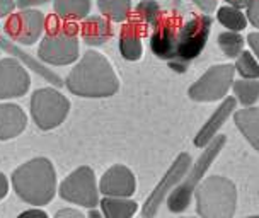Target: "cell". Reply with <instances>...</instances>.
<instances>
[{
  "instance_id": "1",
  "label": "cell",
  "mask_w": 259,
  "mask_h": 218,
  "mask_svg": "<svg viewBox=\"0 0 259 218\" xmlns=\"http://www.w3.org/2000/svg\"><path fill=\"white\" fill-rule=\"evenodd\" d=\"M65 87L73 96L103 99L114 96L119 91V78L103 53L87 50L65 78Z\"/></svg>"
},
{
  "instance_id": "2",
  "label": "cell",
  "mask_w": 259,
  "mask_h": 218,
  "mask_svg": "<svg viewBox=\"0 0 259 218\" xmlns=\"http://www.w3.org/2000/svg\"><path fill=\"white\" fill-rule=\"evenodd\" d=\"M17 198L31 206H45L57 196L58 183L53 162L46 157H36L17 167L11 176Z\"/></svg>"
},
{
  "instance_id": "3",
  "label": "cell",
  "mask_w": 259,
  "mask_h": 218,
  "mask_svg": "<svg viewBox=\"0 0 259 218\" xmlns=\"http://www.w3.org/2000/svg\"><path fill=\"white\" fill-rule=\"evenodd\" d=\"M78 26L62 21L58 17L46 21V29L38 48V58L46 65L65 67L77 62L80 45H78Z\"/></svg>"
},
{
  "instance_id": "4",
  "label": "cell",
  "mask_w": 259,
  "mask_h": 218,
  "mask_svg": "<svg viewBox=\"0 0 259 218\" xmlns=\"http://www.w3.org/2000/svg\"><path fill=\"white\" fill-rule=\"evenodd\" d=\"M200 218H234L237 208V188L224 176H210L194 191Z\"/></svg>"
},
{
  "instance_id": "5",
  "label": "cell",
  "mask_w": 259,
  "mask_h": 218,
  "mask_svg": "<svg viewBox=\"0 0 259 218\" xmlns=\"http://www.w3.org/2000/svg\"><path fill=\"white\" fill-rule=\"evenodd\" d=\"M225 143H227L225 135H217L213 140L210 142V145L205 147V152L200 155L196 164H191L186 176L181 179V183L176 186L174 191L165 199L170 213H183L188 210L189 203H191V199L194 196V191H196V188L201 184V179L205 178L206 170L210 169V165L213 164L215 159L219 157L222 148L225 147Z\"/></svg>"
},
{
  "instance_id": "6",
  "label": "cell",
  "mask_w": 259,
  "mask_h": 218,
  "mask_svg": "<svg viewBox=\"0 0 259 218\" xmlns=\"http://www.w3.org/2000/svg\"><path fill=\"white\" fill-rule=\"evenodd\" d=\"M211 24H213V21L210 16H196L179 27L178 43H176V58L169 62V67L174 72H186L189 62L200 57L206 46Z\"/></svg>"
},
{
  "instance_id": "7",
  "label": "cell",
  "mask_w": 259,
  "mask_h": 218,
  "mask_svg": "<svg viewBox=\"0 0 259 218\" xmlns=\"http://www.w3.org/2000/svg\"><path fill=\"white\" fill-rule=\"evenodd\" d=\"M29 111L36 126L48 132L60 126L67 119L70 113V101L53 87H43L32 92Z\"/></svg>"
},
{
  "instance_id": "8",
  "label": "cell",
  "mask_w": 259,
  "mask_h": 218,
  "mask_svg": "<svg viewBox=\"0 0 259 218\" xmlns=\"http://www.w3.org/2000/svg\"><path fill=\"white\" fill-rule=\"evenodd\" d=\"M57 193L63 201L87 208V210L99 206V184H97L94 169H91L89 165H80L72 170L62 181Z\"/></svg>"
},
{
  "instance_id": "9",
  "label": "cell",
  "mask_w": 259,
  "mask_h": 218,
  "mask_svg": "<svg viewBox=\"0 0 259 218\" xmlns=\"http://www.w3.org/2000/svg\"><path fill=\"white\" fill-rule=\"evenodd\" d=\"M235 68L234 65L222 63L208 68L196 82L189 87L188 96L198 103H213V101L224 99L227 92L234 83Z\"/></svg>"
},
{
  "instance_id": "10",
  "label": "cell",
  "mask_w": 259,
  "mask_h": 218,
  "mask_svg": "<svg viewBox=\"0 0 259 218\" xmlns=\"http://www.w3.org/2000/svg\"><path fill=\"white\" fill-rule=\"evenodd\" d=\"M191 157L186 152L179 154L174 159L172 165L167 169V172L162 176V179L159 181V184L152 189V193L149 194V198L145 199L142 206V215L143 218H154L159 211V208L162 206V203L169 198V194L174 191L176 186L181 183V179L186 176V172L191 167Z\"/></svg>"
},
{
  "instance_id": "11",
  "label": "cell",
  "mask_w": 259,
  "mask_h": 218,
  "mask_svg": "<svg viewBox=\"0 0 259 218\" xmlns=\"http://www.w3.org/2000/svg\"><path fill=\"white\" fill-rule=\"evenodd\" d=\"M46 29V17L36 9H24L7 17L4 31L14 43L31 46L43 38Z\"/></svg>"
},
{
  "instance_id": "12",
  "label": "cell",
  "mask_w": 259,
  "mask_h": 218,
  "mask_svg": "<svg viewBox=\"0 0 259 218\" xmlns=\"http://www.w3.org/2000/svg\"><path fill=\"white\" fill-rule=\"evenodd\" d=\"M31 87V77L16 58L0 60V101L22 97Z\"/></svg>"
},
{
  "instance_id": "13",
  "label": "cell",
  "mask_w": 259,
  "mask_h": 218,
  "mask_svg": "<svg viewBox=\"0 0 259 218\" xmlns=\"http://www.w3.org/2000/svg\"><path fill=\"white\" fill-rule=\"evenodd\" d=\"M99 193L106 198H132L137 191V178L123 164L111 165L99 179Z\"/></svg>"
},
{
  "instance_id": "14",
  "label": "cell",
  "mask_w": 259,
  "mask_h": 218,
  "mask_svg": "<svg viewBox=\"0 0 259 218\" xmlns=\"http://www.w3.org/2000/svg\"><path fill=\"white\" fill-rule=\"evenodd\" d=\"M176 43H178V26L172 19L160 17L150 36V50L157 58L172 62L176 58Z\"/></svg>"
},
{
  "instance_id": "15",
  "label": "cell",
  "mask_w": 259,
  "mask_h": 218,
  "mask_svg": "<svg viewBox=\"0 0 259 218\" xmlns=\"http://www.w3.org/2000/svg\"><path fill=\"white\" fill-rule=\"evenodd\" d=\"M235 106H237L235 97H227L224 103L217 108V111H213V114L206 119V123L200 128V132L196 133V137H194V147L205 148L210 145V142L217 137L219 129L225 124L229 116L235 113Z\"/></svg>"
},
{
  "instance_id": "16",
  "label": "cell",
  "mask_w": 259,
  "mask_h": 218,
  "mask_svg": "<svg viewBox=\"0 0 259 218\" xmlns=\"http://www.w3.org/2000/svg\"><path fill=\"white\" fill-rule=\"evenodd\" d=\"M78 36L89 48H97L113 38V24L103 16H87L78 26Z\"/></svg>"
},
{
  "instance_id": "17",
  "label": "cell",
  "mask_w": 259,
  "mask_h": 218,
  "mask_svg": "<svg viewBox=\"0 0 259 218\" xmlns=\"http://www.w3.org/2000/svg\"><path fill=\"white\" fill-rule=\"evenodd\" d=\"M27 126V114L14 103L0 104V140L7 142L19 137Z\"/></svg>"
},
{
  "instance_id": "18",
  "label": "cell",
  "mask_w": 259,
  "mask_h": 218,
  "mask_svg": "<svg viewBox=\"0 0 259 218\" xmlns=\"http://www.w3.org/2000/svg\"><path fill=\"white\" fill-rule=\"evenodd\" d=\"M119 53L128 62H138L143 53L142 45V27L137 21L126 22L119 31Z\"/></svg>"
},
{
  "instance_id": "19",
  "label": "cell",
  "mask_w": 259,
  "mask_h": 218,
  "mask_svg": "<svg viewBox=\"0 0 259 218\" xmlns=\"http://www.w3.org/2000/svg\"><path fill=\"white\" fill-rule=\"evenodd\" d=\"M0 48H2L4 52L11 53V55H16L17 62L26 63L27 67L31 68V70H34L36 73H38V75H41V77L45 78V80H48L50 83H53V85H57V87L63 85V80L57 75V73H53L52 70H48V67H46V65L41 63L39 60L32 58L31 55H27L26 52H22V50L17 48V46L14 45V43H9L7 38H2V36H0Z\"/></svg>"
},
{
  "instance_id": "20",
  "label": "cell",
  "mask_w": 259,
  "mask_h": 218,
  "mask_svg": "<svg viewBox=\"0 0 259 218\" xmlns=\"http://www.w3.org/2000/svg\"><path fill=\"white\" fill-rule=\"evenodd\" d=\"M234 123L239 132L246 137V140L259 152V106L235 111Z\"/></svg>"
},
{
  "instance_id": "21",
  "label": "cell",
  "mask_w": 259,
  "mask_h": 218,
  "mask_svg": "<svg viewBox=\"0 0 259 218\" xmlns=\"http://www.w3.org/2000/svg\"><path fill=\"white\" fill-rule=\"evenodd\" d=\"M53 11L62 21H84L91 14V0H53Z\"/></svg>"
},
{
  "instance_id": "22",
  "label": "cell",
  "mask_w": 259,
  "mask_h": 218,
  "mask_svg": "<svg viewBox=\"0 0 259 218\" xmlns=\"http://www.w3.org/2000/svg\"><path fill=\"white\" fill-rule=\"evenodd\" d=\"M99 206L104 218H133L138 211L137 201L132 198H106L99 199Z\"/></svg>"
},
{
  "instance_id": "23",
  "label": "cell",
  "mask_w": 259,
  "mask_h": 218,
  "mask_svg": "<svg viewBox=\"0 0 259 218\" xmlns=\"http://www.w3.org/2000/svg\"><path fill=\"white\" fill-rule=\"evenodd\" d=\"M103 17L111 22H124L132 14V0H97Z\"/></svg>"
},
{
  "instance_id": "24",
  "label": "cell",
  "mask_w": 259,
  "mask_h": 218,
  "mask_svg": "<svg viewBox=\"0 0 259 218\" xmlns=\"http://www.w3.org/2000/svg\"><path fill=\"white\" fill-rule=\"evenodd\" d=\"M232 91L235 101H239L242 106L251 108L259 99V80H249V78H239L234 80Z\"/></svg>"
},
{
  "instance_id": "25",
  "label": "cell",
  "mask_w": 259,
  "mask_h": 218,
  "mask_svg": "<svg viewBox=\"0 0 259 218\" xmlns=\"http://www.w3.org/2000/svg\"><path fill=\"white\" fill-rule=\"evenodd\" d=\"M217 19L224 27L234 31V32H240L242 29L247 27V17L240 9H235L232 6H225L220 7L219 12H217Z\"/></svg>"
},
{
  "instance_id": "26",
  "label": "cell",
  "mask_w": 259,
  "mask_h": 218,
  "mask_svg": "<svg viewBox=\"0 0 259 218\" xmlns=\"http://www.w3.org/2000/svg\"><path fill=\"white\" fill-rule=\"evenodd\" d=\"M137 22L140 27H155L160 19V7L155 0H140L135 9Z\"/></svg>"
},
{
  "instance_id": "27",
  "label": "cell",
  "mask_w": 259,
  "mask_h": 218,
  "mask_svg": "<svg viewBox=\"0 0 259 218\" xmlns=\"http://www.w3.org/2000/svg\"><path fill=\"white\" fill-rule=\"evenodd\" d=\"M219 46L225 57L237 58L244 52V38L240 32L225 31L219 34Z\"/></svg>"
},
{
  "instance_id": "28",
  "label": "cell",
  "mask_w": 259,
  "mask_h": 218,
  "mask_svg": "<svg viewBox=\"0 0 259 218\" xmlns=\"http://www.w3.org/2000/svg\"><path fill=\"white\" fill-rule=\"evenodd\" d=\"M235 72L242 78H249V80H259V63L254 58L251 52H242L235 60L234 65Z\"/></svg>"
},
{
  "instance_id": "29",
  "label": "cell",
  "mask_w": 259,
  "mask_h": 218,
  "mask_svg": "<svg viewBox=\"0 0 259 218\" xmlns=\"http://www.w3.org/2000/svg\"><path fill=\"white\" fill-rule=\"evenodd\" d=\"M247 9V21L251 22V24L256 27V29H259V0H251V4L246 7Z\"/></svg>"
},
{
  "instance_id": "30",
  "label": "cell",
  "mask_w": 259,
  "mask_h": 218,
  "mask_svg": "<svg viewBox=\"0 0 259 218\" xmlns=\"http://www.w3.org/2000/svg\"><path fill=\"white\" fill-rule=\"evenodd\" d=\"M53 218H87V216L80 210H77V208H62V210L55 213Z\"/></svg>"
},
{
  "instance_id": "31",
  "label": "cell",
  "mask_w": 259,
  "mask_h": 218,
  "mask_svg": "<svg viewBox=\"0 0 259 218\" xmlns=\"http://www.w3.org/2000/svg\"><path fill=\"white\" fill-rule=\"evenodd\" d=\"M14 11H16V2L14 0H0V19L12 16Z\"/></svg>"
},
{
  "instance_id": "32",
  "label": "cell",
  "mask_w": 259,
  "mask_h": 218,
  "mask_svg": "<svg viewBox=\"0 0 259 218\" xmlns=\"http://www.w3.org/2000/svg\"><path fill=\"white\" fill-rule=\"evenodd\" d=\"M16 218H50V215L41 208H31V210H26L19 213Z\"/></svg>"
},
{
  "instance_id": "33",
  "label": "cell",
  "mask_w": 259,
  "mask_h": 218,
  "mask_svg": "<svg viewBox=\"0 0 259 218\" xmlns=\"http://www.w3.org/2000/svg\"><path fill=\"white\" fill-rule=\"evenodd\" d=\"M14 2H16V7L24 11V9H34L39 6H45V4H48V0H14Z\"/></svg>"
},
{
  "instance_id": "34",
  "label": "cell",
  "mask_w": 259,
  "mask_h": 218,
  "mask_svg": "<svg viewBox=\"0 0 259 218\" xmlns=\"http://www.w3.org/2000/svg\"><path fill=\"white\" fill-rule=\"evenodd\" d=\"M193 2L196 4V6L200 7L203 12L211 14L217 9V4H219V0H193Z\"/></svg>"
},
{
  "instance_id": "35",
  "label": "cell",
  "mask_w": 259,
  "mask_h": 218,
  "mask_svg": "<svg viewBox=\"0 0 259 218\" xmlns=\"http://www.w3.org/2000/svg\"><path fill=\"white\" fill-rule=\"evenodd\" d=\"M247 43H249V46H251L254 55L259 58V31L257 32H251V34L247 36Z\"/></svg>"
},
{
  "instance_id": "36",
  "label": "cell",
  "mask_w": 259,
  "mask_h": 218,
  "mask_svg": "<svg viewBox=\"0 0 259 218\" xmlns=\"http://www.w3.org/2000/svg\"><path fill=\"white\" fill-rule=\"evenodd\" d=\"M9 193V179L4 172H0V201L7 196Z\"/></svg>"
},
{
  "instance_id": "37",
  "label": "cell",
  "mask_w": 259,
  "mask_h": 218,
  "mask_svg": "<svg viewBox=\"0 0 259 218\" xmlns=\"http://www.w3.org/2000/svg\"><path fill=\"white\" fill-rule=\"evenodd\" d=\"M225 2H227V6H232V7L242 11L244 7H247L249 4H251V0H225Z\"/></svg>"
},
{
  "instance_id": "38",
  "label": "cell",
  "mask_w": 259,
  "mask_h": 218,
  "mask_svg": "<svg viewBox=\"0 0 259 218\" xmlns=\"http://www.w3.org/2000/svg\"><path fill=\"white\" fill-rule=\"evenodd\" d=\"M87 218H104L103 211L97 210V208H89V211H87Z\"/></svg>"
},
{
  "instance_id": "39",
  "label": "cell",
  "mask_w": 259,
  "mask_h": 218,
  "mask_svg": "<svg viewBox=\"0 0 259 218\" xmlns=\"http://www.w3.org/2000/svg\"><path fill=\"white\" fill-rule=\"evenodd\" d=\"M181 218H196V216H181Z\"/></svg>"
},
{
  "instance_id": "40",
  "label": "cell",
  "mask_w": 259,
  "mask_h": 218,
  "mask_svg": "<svg viewBox=\"0 0 259 218\" xmlns=\"http://www.w3.org/2000/svg\"><path fill=\"white\" fill-rule=\"evenodd\" d=\"M247 218H259V216H256V215H254V216H247Z\"/></svg>"
}]
</instances>
